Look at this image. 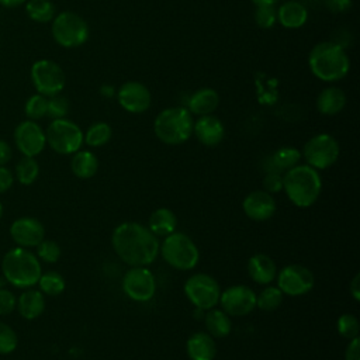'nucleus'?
<instances>
[{"instance_id": "obj_1", "label": "nucleus", "mask_w": 360, "mask_h": 360, "mask_svg": "<svg viewBox=\"0 0 360 360\" xmlns=\"http://www.w3.org/2000/svg\"><path fill=\"white\" fill-rule=\"evenodd\" d=\"M159 239L146 225L127 221L117 225L111 235V246L129 267L149 266L159 255Z\"/></svg>"}, {"instance_id": "obj_2", "label": "nucleus", "mask_w": 360, "mask_h": 360, "mask_svg": "<svg viewBox=\"0 0 360 360\" xmlns=\"http://www.w3.org/2000/svg\"><path fill=\"white\" fill-rule=\"evenodd\" d=\"M283 190L287 198L298 208H309L316 202L322 191V179L316 169L295 165L283 173Z\"/></svg>"}, {"instance_id": "obj_3", "label": "nucleus", "mask_w": 360, "mask_h": 360, "mask_svg": "<svg viewBox=\"0 0 360 360\" xmlns=\"http://www.w3.org/2000/svg\"><path fill=\"white\" fill-rule=\"evenodd\" d=\"M308 65L316 79L332 83L342 80L349 73L350 59L339 44L323 41L311 49Z\"/></svg>"}, {"instance_id": "obj_4", "label": "nucleus", "mask_w": 360, "mask_h": 360, "mask_svg": "<svg viewBox=\"0 0 360 360\" xmlns=\"http://www.w3.org/2000/svg\"><path fill=\"white\" fill-rule=\"evenodd\" d=\"M1 273L8 284L25 290L38 283L42 267L35 253L30 252L27 248L17 246L3 256Z\"/></svg>"}, {"instance_id": "obj_5", "label": "nucleus", "mask_w": 360, "mask_h": 360, "mask_svg": "<svg viewBox=\"0 0 360 360\" xmlns=\"http://www.w3.org/2000/svg\"><path fill=\"white\" fill-rule=\"evenodd\" d=\"M193 114L186 107H169L156 115L153 132L166 145H180L193 135Z\"/></svg>"}, {"instance_id": "obj_6", "label": "nucleus", "mask_w": 360, "mask_h": 360, "mask_svg": "<svg viewBox=\"0 0 360 360\" xmlns=\"http://www.w3.org/2000/svg\"><path fill=\"white\" fill-rule=\"evenodd\" d=\"M159 253L170 267L180 271L193 270L200 260V250L195 242L179 231L163 238L159 245Z\"/></svg>"}, {"instance_id": "obj_7", "label": "nucleus", "mask_w": 360, "mask_h": 360, "mask_svg": "<svg viewBox=\"0 0 360 360\" xmlns=\"http://www.w3.org/2000/svg\"><path fill=\"white\" fill-rule=\"evenodd\" d=\"M89 25L86 20L75 11H60L51 21L53 41L62 48H77L89 39Z\"/></svg>"}, {"instance_id": "obj_8", "label": "nucleus", "mask_w": 360, "mask_h": 360, "mask_svg": "<svg viewBox=\"0 0 360 360\" xmlns=\"http://www.w3.org/2000/svg\"><path fill=\"white\" fill-rule=\"evenodd\" d=\"M45 136L46 145L59 155H73L84 143L83 131L68 118L52 120L45 131Z\"/></svg>"}, {"instance_id": "obj_9", "label": "nucleus", "mask_w": 360, "mask_h": 360, "mask_svg": "<svg viewBox=\"0 0 360 360\" xmlns=\"http://www.w3.org/2000/svg\"><path fill=\"white\" fill-rule=\"evenodd\" d=\"M339 155L340 146L338 139L325 132L311 136L301 150L305 163L316 170H325L333 166L338 162Z\"/></svg>"}, {"instance_id": "obj_10", "label": "nucleus", "mask_w": 360, "mask_h": 360, "mask_svg": "<svg viewBox=\"0 0 360 360\" xmlns=\"http://www.w3.org/2000/svg\"><path fill=\"white\" fill-rule=\"evenodd\" d=\"M187 300L201 311H208L218 305L221 287L218 281L207 273H195L190 276L183 285Z\"/></svg>"}, {"instance_id": "obj_11", "label": "nucleus", "mask_w": 360, "mask_h": 360, "mask_svg": "<svg viewBox=\"0 0 360 360\" xmlns=\"http://www.w3.org/2000/svg\"><path fill=\"white\" fill-rule=\"evenodd\" d=\"M30 76L37 93L45 97L59 94L66 84L63 69L51 59L35 60L31 66Z\"/></svg>"}, {"instance_id": "obj_12", "label": "nucleus", "mask_w": 360, "mask_h": 360, "mask_svg": "<svg viewBox=\"0 0 360 360\" xmlns=\"http://www.w3.org/2000/svg\"><path fill=\"white\" fill-rule=\"evenodd\" d=\"M277 287L284 295L300 297L308 294L315 285V276L304 264H287L276 276Z\"/></svg>"}, {"instance_id": "obj_13", "label": "nucleus", "mask_w": 360, "mask_h": 360, "mask_svg": "<svg viewBox=\"0 0 360 360\" xmlns=\"http://www.w3.org/2000/svg\"><path fill=\"white\" fill-rule=\"evenodd\" d=\"M122 291L135 302H148L155 297L156 278L146 266L131 267L122 277Z\"/></svg>"}, {"instance_id": "obj_14", "label": "nucleus", "mask_w": 360, "mask_h": 360, "mask_svg": "<svg viewBox=\"0 0 360 360\" xmlns=\"http://www.w3.org/2000/svg\"><path fill=\"white\" fill-rule=\"evenodd\" d=\"M218 304L229 316H245L256 308V292L245 284H235L221 291Z\"/></svg>"}, {"instance_id": "obj_15", "label": "nucleus", "mask_w": 360, "mask_h": 360, "mask_svg": "<svg viewBox=\"0 0 360 360\" xmlns=\"http://www.w3.org/2000/svg\"><path fill=\"white\" fill-rule=\"evenodd\" d=\"M14 143L22 156L35 158L46 146V136L42 127L32 120L21 121L14 129Z\"/></svg>"}, {"instance_id": "obj_16", "label": "nucleus", "mask_w": 360, "mask_h": 360, "mask_svg": "<svg viewBox=\"0 0 360 360\" xmlns=\"http://www.w3.org/2000/svg\"><path fill=\"white\" fill-rule=\"evenodd\" d=\"M10 236L20 248H37L45 239V228L34 217H21L10 225Z\"/></svg>"}, {"instance_id": "obj_17", "label": "nucleus", "mask_w": 360, "mask_h": 360, "mask_svg": "<svg viewBox=\"0 0 360 360\" xmlns=\"http://www.w3.org/2000/svg\"><path fill=\"white\" fill-rule=\"evenodd\" d=\"M120 105L132 114L145 112L152 103V96L149 89L141 82H125L117 93Z\"/></svg>"}, {"instance_id": "obj_18", "label": "nucleus", "mask_w": 360, "mask_h": 360, "mask_svg": "<svg viewBox=\"0 0 360 360\" xmlns=\"http://www.w3.org/2000/svg\"><path fill=\"white\" fill-rule=\"evenodd\" d=\"M242 210L249 219L264 222L274 215L277 204L270 193L264 190H253L245 195L242 201Z\"/></svg>"}, {"instance_id": "obj_19", "label": "nucleus", "mask_w": 360, "mask_h": 360, "mask_svg": "<svg viewBox=\"0 0 360 360\" xmlns=\"http://www.w3.org/2000/svg\"><path fill=\"white\" fill-rule=\"evenodd\" d=\"M193 134L204 146H217L225 136V127L222 121L212 115H201L193 125Z\"/></svg>"}, {"instance_id": "obj_20", "label": "nucleus", "mask_w": 360, "mask_h": 360, "mask_svg": "<svg viewBox=\"0 0 360 360\" xmlns=\"http://www.w3.org/2000/svg\"><path fill=\"white\" fill-rule=\"evenodd\" d=\"M248 274L256 284L267 285L276 280V262L266 253H255L248 260Z\"/></svg>"}, {"instance_id": "obj_21", "label": "nucleus", "mask_w": 360, "mask_h": 360, "mask_svg": "<svg viewBox=\"0 0 360 360\" xmlns=\"http://www.w3.org/2000/svg\"><path fill=\"white\" fill-rule=\"evenodd\" d=\"M186 353L190 360H214L217 345L207 332H194L186 342Z\"/></svg>"}, {"instance_id": "obj_22", "label": "nucleus", "mask_w": 360, "mask_h": 360, "mask_svg": "<svg viewBox=\"0 0 360 360\" xmlns=\"http://www.w3.org/2000/svg\"><path fill=\"white\" fill-rule=\"evenodd\" d=\"M219 104L218 93L211 87H201L195 90L187 101V110L194 115H208L215 111Z\"/></svg>"}, {"instance_id": "obj_23", "label": "nucleus", "mask_w": 360, "mask_h": 360, "mask_svg": "<svg viewBox=\"0 0 360 360\" xmlns=\"http://www.w3.org/2000/svg\"><path fill=\"white\" fill-rule=\"evenodd\" d=\"M18 314L27 319L32 321L42 315L45 309V297L39 290L35 288H25V291L17 298Z\"/></svg>"}, {"instance_id": "obj_24", "label": "nucleus", "mask_w": 360, "mask_h": 360, "mask_svg": "<svg viewBox=\"0 0 360 360\" xmlns=\"http://www.w3.org/2000/svg\"><path fill=\"white\" fill-rule=\"evenodd\" d=\"M276 17L277 21L284 27L290 30H295L302 27L307 20H308V11L304 4L298 1L288 0L283 3L277 10H276Z\"/></svg>"}, {"instance_id": "obj_25", "label": "nucleus", "mask_w": 360, "mask_h": 360, "mask_svg": "<svg viewBox=\"0 0 360 360\" xmlns=\"http://www.w3.org/2000/svg\"><path fill=\"white\" fill-rule=\"evenodd\" d=\"M301 158V150H298L297 148L281 146L267 158L264 169L266 172H277L283 174L288 169L298 165Z\"/></svg>"}, {"instance_id": "obj_26", "label": "nucleus", "mask_w": 360, "mask_h": 360, "mask_svg": "<svg viewBox=\"0 0 360 360\" xmlns=\"http://www.w3.org/2000/svg\"><path fill=\"white\" fill-rule=\"evenodd\" d=\"M346 105V94L342 89L330 86L321 90L316 97V108L322 115H336Z\"/></svg>"}, {"instance_id": "obj_27", "label": "nucleus", "mask_w": 360, "mask_h": 360, "mask_svg": "<svg viewBox=\"0 0 360 360\" xmlns=\"http://www.w3.org/2000/svg\"><path fill=\"white\" fill-rule=\"evenodd\" d=\"M146 226L158 238L159 236L165 238V236H167V235H170L172 232L176 231V228H177V217H176V214L170 208L160 207V208H156L149 215Z\"/></svg>"}, {"instance_id": "obj_28", "label": "nucleus", "mask_w": 360, "mask_h": 360, "mask_svg": "<svg viewBox=\"0 0 360 360\" xmlns=\"http://www.w3.org/2000/svg\"><path fill=\"white\" fill-rule=\"evenodd\" d=\"M70 169L77 179H91L98 170V159L91 150L79 149L70 159Z\"/></svg>"}, {"instance_id": "obj_29", "label": "nucleus", "mask_w": 360, "mask_h": 360, "mask_svg": "<svg viewBox=\"0 0 360 360\" xmlns=\"http://www.w3.org/2000/svg\"><path fill=\"white\" fill-rule=\"evenodd\" d=\"M204 325L207 333H210L214 339L215 338H225L232 330V321L231 316L219 308H211L207 311L204 316Z\"/></svg>"}, {"instance_id": "obj_30", "label": "nucleus", "mask_w": 360, "mask_h": 360, "mask_svg": "<svg viewBox=\"0 0 360 360\" xmlns=\"http://www.w3.org/2000/svg\"><path fill=\"white\" fill-rule=\"evenodd\" d=\"M25 13L30 20L45 24L53 20L56 15V8L51 0H27Z\"/></svg>"}, {"instance_id": "obj_31", "label": "nucleus", "mask_w": 360, "mask_h": 360, "mask_svg": "<svg viewBox=\"0 0 360 360\" xmlns=\"http://www.w3.org/2000/svg\"><path fill=\"white\" fill-rule=\"evenodd\" d=\"M111 136H112L111 127L107 122L100 121V122H94L87 128L86 134H83V142L90 148H100L108 143Z\"/></svg>"}, {"instance_id": "obj_32", "label": "nucleus", "mask_w": 360, "mask_h": 360, "mask_svg": "<svg viewBox=\"0 0 360 360\" xmlns=\"http://www.w3.org/2000/svg\"><path fill=\"white\" fill-rule=\"evenodd\" d=\"M283 298L284 294L277 285L274 287L267 284L259 294H256V308L264 312L276 311L283 304Z\"/></svg>"}, {"instance_id": "obj_33", "label": "nucleus", "mask_w": 360, "mask_h": 360, "mask_svg": "<svg viewBox=\"0 0 360 360\" xmlns=\"http://www.w3.org/2000/svg\"><path fill=\"white\" fill-rule=\"evenodd\" d=\"M39 176V165L35 158L22 156L15 165V177L22 186L32 184Z\"/></svg>"}, {"instance_id": "obj_34", "label": "nucleus", "mask_w": 360, "mask_h": 360, "mask_svg": "<svg viewBox=\"0 0 360 360\" xmlns=\"http://www.w3.org/2000/svg\"><path fill=\"white\" fill-rule=\"evenodd\" d=\"M37 284L39 285V291L49 297H56V295L62 294L66 287L65 278L58 271L42 273Z\"/></svg>"}, {"instance_id": "obj_35", "label": "nucleus", "mask_w": 360, "mask_h": 360, "mask_svg": "<svg viewBox=\"0 0 360 360\" xmlns=\"http://www.w3.org/2000/svg\"><path fill=\"white\" fill-rule=\"evenodd\" d=\"M46 110H48V97L39 93L30 96L24 104V112L27 120L38 121L46 117Z\"/></svg>"}, {"instance_id": "obj_36", "label": "nucleus", "mask_w": 360, "mask_h": 360, "mask_svg": "<svg viewBox=\"0 0 360 360\" xmlns=\"http://www.w3.org/2000/svg\"><path fill=\"white\" fill-rule=\"evenodd\" d=\"M336 329H338V333L350 340V339H354V338H359V332H360V325H359V319L356 315L353 314H342L339 318H338V322H336Z\"/></svg>"}, {"instance_id": "obj_37", "label": "nucleus", "mask_w": 360, "mask_h": 360, "mask_svg": "<svg viewBox=\"0 0 360 360\" xmlns=\"http://www.w3.org/2000/svg\"><path fill=\"white\" fill-rule=\"evenodd\" d=\"M60 246L51 239H44L37 246V257L45 263H56L60 259Z\"/></svg>"}, {"instance_id": "obj_38", "label": "nucleus", "mask_w": 360, "mask_h": 360, "mask_svg": "<svg viewBox=\"0 0 360 360\" xmlns=\"http://www.w3.org/2000/svg\"><path fill=\"white\" fill-rule=\"evenodd\" d=\"M69 100L59 94L51 96L48 97V110H46V115L51 117L52 120H58V118H66L68 112H69Z\"/></svg>"}, {"instance_id": "obj_39", "label": "nucleus", "mask_w": 360, "mask_h": 360, "mask_svg": "<svg viewBox=\"0 0 360 360\" xmlns=\"http://www.w3.org/2000/svg\"><path fill=\"white\" fill-rule=\"evenodd\" d=\"M18 338L11 326L0 322V354H10L17 349Z\"/></svg>"}, {"instance_id": "obj_40", "label": "nucleus", "mask_w": 360, "mask_h": 360, "mask_svg": "<svg viewBox=\"0 0 360 360\" xmlns=\"http://www.w3.org/2000/svg\"><path fill=\"white\" fill-rule=\"evenodd\" d=\"M277 21L274 6H256L255 8V22L263 28H271Z\"/></svg>"}, {"instance_id": "obj_41", "label": "nucleus", "mask_w": 360, "mask_h": 360, "mask_svg": "<svg viewBox=\"0 0 360 360\" xmlns=\"http://www.w3.org/2000/svg\"><path fill=\"white\" fill-rule=\"evenodd\" d=\"M263 190L274 194L283 190V174L277 172H266L263 177Z\"/></svg>"}, {"instance_id": "obj_42", "label": "nucleus", "mask_w": 360, "mask_h": 360, "mask_svg": "<svg viewBox=\"0 0 360 360\" xmlns=\"http://www.w3.org/2000/svg\"><path fill=\"white\" fill-rule=\"evenodd\" d=\"M15 307H17L15 295L7 288H0V315L11 314L15 309Z\"/></svg>"}, {"instance_id": "obj_43", "label": "nucleus", "mask_w": 360, "mask_h": 360, "mask_svg": "<svg viewBox=\"0 0 360 360\" xmlns=\"http://www.w3.org/2000/svg\"><path fill=\"white\" fill-rule=\"evenodd\" d=\"M345 360H360V338L349 340L345 349Z\"/></svg>"}, {"instance_id": "obj_44", "label": "nucleus", "mask_w": 360, "mask_h": 360, "mask_svg": "<svg viewBox=\"0 0 360 360\" xmlns=\"http://www.w3.org/2000/svg\"><path fill=\"white\" fill-rule=\"evenodd\" d=\"M14 183V174L6 166H0V193H6Z\"/></svg>"}, {"instance_id": "obj_45", "label": "nucleus", "mask_w": 360, "mask_h": 360, "mask_svg": "<svg viewBox=\"0 0 360 360\" xmlns=\"http://www.w3.org/2000/svg\"><path fill=\"white\" fill-rule=\"evenodd\" d=\"M325 6L332 13H346L352 7V0H325Z\"/></svg>"}, {"instance_id": "obj_46", "label": "nucleus", "mask_w": 360, "mask_h": 360, "mask_svg": "<svg viewBox=\"0 0 360 360\" xmlns=\"http://www.w3.org/2000/svg\"><path fill=\"white\" fill-rule=\"evenodd\" d=\"M349 292L354 301L360 300V273H356L349 283Z\"/></svg>"}, {"instance_id": "obj_47", "label": "nucleus", "mask_w": 360, "mask_h": 360, "mask_svg": "<svg viewBox=\"0 0 360 360\" xmlns=\"http://www.w3.org/2000/svg\"><path fill=\"white\" fill-rule=\"evenodd\" d=\"M11 156H13V152L10 145L6 141L0 139V166H4L6 163H8Z\"/></svg>"}, {"instance_id": "obj_48", "label": "nucleus", "mask_w": 360, "mask_h": 360, "mask_svg": "<svg viewBox=\"0 0 360 360\" xmlns=\"http://www.w3.org/2000/svg\"><path fill=\"white\" fill-rule=\"evenodd\" d=\"M25 3H27V0H0V4L6 8H14V7L22 6Z\"/></svg>"}, {"instance_id": "obj_49", "label": "nucleus", "mask_w": 360, "mask_h": 360, "mask_svg": "<svg viewBox=\"0 0 360 360\" xmlns=\"http://www.w3.org/2000/svg\"><path fill=\"white\" fill-rule=\"evenodd\" d=\"M255 6H274L278 0H252Z\"/></svg>"}, {"instance_id": "obj_50", "label": "nucleus", "mask_w": 360, "mask_h": 360, "mask_svg": "<svg viewBox=\"0 0 360 360\" xmlns=\"http://www.w3.org/2000/svg\"><path fill=\"white\" fill-rule=\"evenodd\" d=\"M1 215H3V204L0 201V219H1Z\"/></svg>"}]
</instances>
